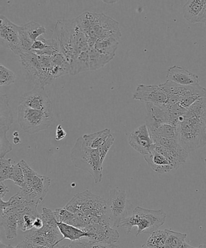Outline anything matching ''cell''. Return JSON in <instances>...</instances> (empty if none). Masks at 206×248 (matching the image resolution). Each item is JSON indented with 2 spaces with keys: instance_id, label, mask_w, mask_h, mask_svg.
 <instances>
[{
  "instance_id": "obj_14",
  "label": "cell",
  "mask_w": 206,
  "mask_h": 248,
  "mask_svg": "<svg viewBox=\"0 0 206 248\" xmlns=\"http://www.w3.org/2000/svg\"><path fill=\"white\" fill-rule=\"evenodd\" d=\"M45 32L44 27L34 21L20 26L19 37L22 53L30 52L33 43Z\"/></svg>"
},
{
  "instance_id": "obj_42",
  "label": "cell",
  "mask_w": 206,
  "mask_h": 248,
  "mask_svg": "<svg viewBox=\"0 0 206 248\" xmlns=\"http://www.w3.org/2000/svg\"><path fill=\"white\" fill-rule=\"evenodd\" d=\"M13 142L15 145H18L21 143L20 138L19 137H14Z\"/></svg>"
},
{
  "instance_id": "obj_26",
  "label": "cell",
  "mask_w": 206,
  "mask_h": 248,
  "mask_svg": "<svg viewBox=\"0 0 206 248\" xmlns=\"http://www.w3.org/2000/svg\"><path fill=\"white\" fill-rule=\"evenodd\" d=\"M52 69H51V75L53 78L64 76L70 74V66L69 63L61 53L52 56Z\"/></svg>"
},
{
  "instance_id": "obj_39",
  "label": "cell",
  "mask_w": 206,
  "mask_h": 248,
  "mask_svg": "<svg viewBox=\"0 0 206 248\" xmlns=\"http://www.w3.org/2000/svg\"><path fill=\"white\" fill-rule=\"evenodd\" d=\"M8 192V188L5 186L3 182H0V198H1V199L3 200V198Z\"/></svg>"
},
{
  "instance_id": "obj_44",
  "label": "cell",
  "mask_w": 206,
  "mask_h": 248,
  "mask_svg": "<svg viewBox=\"0 0 206 248\" xmlns=\"http://www.w3.org/2000/svg\"><path fill=\"white\" fill-rule=\"evenodd\" d=\"M183 248H195L193 247L192 246H191V245L187 244V243L185 242V245H184Z\"/></svg>"
},
{
  "instance_id": "obj_29",
  "label": "cell",
  "mask_w": 206,
  "mask_h": 248,
  "mask_svg": "<svg viewBox=\"0 0 206 248\" xmlns=\"http://www.w3.org/2000/svg\"><path fill=\"white\" fill-rule=\"evenodd\" d=\"M89 70H96L105 66L114 58L102 54L89 48Z\"/></svg>"
},
{
  "instance_id": "obj_40",
  "label": "cell",
  "mask_w": 206,
  "mask_h": 248,
  "mask_svg": "<svg viewBox=\"0 0 206 248\" xmlns=\"http://www.w3.org/2000/svg\"><path fill=\"white\" fill-rule=\"evenodd\" d=\"M43 225L44 223L42 218H41V217H38L36 218L35 223H34V228H35L36 230H40L43 227Z\"/></svg>"
},
{
  "instance_id": "obj_10",
  "label": "cell",
  "mask_w": 206,
  "mask_h": 248,
  "mask_svg": "<svg viewBox=\"0 0 206 248\" xmlns=\"http://www.w3.org/2000/svg\"><path fill=\"white\" fill-rule=\"evenodd\" d=\"M19 57L29 81L35 85V87H44L54 79L50 74L44 70L37 55L30 52L22 53Z\"/></svg>"
},
{
  "instance_id": "obj_20",
  "label": "cell",
  "mask_w": 206,
  "mask_h": 248,
  "mask_svg": "<svg viewBox=\"0 0 206 248\" xmlns=\"http://www.w3.org/2000/svg\"><path fill=\"white\" fill-rule=\"evenodd\" d=\"M206 7V0H190L183 7L184 18L190 23H200Z\"/></svg>"
},
{
  "instance_id": "obj_13",
  "label": "cell",
  "mask_w": 206,
  "mask_h": 248,
  "mask_svg": "<svg viewBox=\"0 0 206 248\" xmlns=\"http://www.w3.org/2000/svg\"><path fill=\"white\" fill-rule=\"evenodd\" d=\"M132 98L147 104L164 106L168 101V96L161 85L141 84L137 87Z\"/></svg>"
},
{
  "instance_id": "obj_7",
  "label": "cell",
  "mask_w": 206,
  "mask_h": 248,
  "mask_svg": "<svg viewBox=\"0 0 206 248\" xmlns=\"http://www.w3.org/2000/svg\"><path fill=\"white\" fill-rule=\"evenodd\" d=\"M19 163L24 172L25 183L18 193L24 201L39 205L49 190L51 180L34 171L25 160H21Z\"/></svg>"
},
{
  "instance_id": "obj_43",
  "label": "cell",
  "mask_w": 206,
  "mask_h": 248,
  "mask_svg": "<svg viewBox=\"0 0 206 248\" xmlns=\"http://www.w3.org/2000/svg\"><path fill=\"white\" fill-rule=\"evenodd\" d=\"M0 248H16V247H13L11 246V245H4L2 244V242H1V246H0Z\"/></svg>"
},
{
  "instance_id": "obj_3",
  "label": "cell",
  "mask_w": 206,
  "mask_h": 248,
  "mask_svg": "<svg viewBox=\"0 0 206 248\" xmlns=\"http://www.w3.org/2000/svg\"><path fill=\"white\" fill-rule=\"evenodd\" d=\"M60 52L69 64L82 53L89 50L88 38L76 18L60 19L55 25Z\"/></svg>"
},
{
  "instance_id": "obj_33",
  "label": "cell",
  "mask_w": 206,
  "mask_h": 248,
  "mask_svg": "<svg viewBox=\"0 0 206 248\" xmlns=\"http://www.w3.org/2000/svg\"><path fill=\"white\" fill-rule=\"evenodd\" d=\"M15 75L3 65H0V86H9L15 82Z\"/></svg>"
},
{
  "instance_id": "obj_5",
  "label": "cell",
  "mask_w": 206,
  "mask_h": 248,
  "mask_svg": "<svg viewBox=\"0 0 206 248\" xmlns=\"http://www.w3.org/2000/svg\"><path fill=\"white\" fill-rule=\"evenodd\" d=\"M166 214L163 210H152L137 206L132 215L124 218L120 227L125 228L127 234L132 228L137 227L136 237L141 234H152L164 225Z\"/></svg>"
},
{
  "instance_id": "obj_25",
  "label": "cell",
  "mask_w": 206,
  "mask_h": 248,
  "mask_svg": "<svg viewBox=\"0 0 206 248\" xmlns=\"http://www.w3.org/2000/svg\"><path fill=\"white\" fill-rule=\"evenodd\" d=\"M58 227L60 232L63 236V240L68 239L72 242L80 240L82 239L90 238V234L88 232L79 229V228L61 222H58Z\"/></svg>"
},
{
  "instance_id": "obj_28",
  "label": "cell",
  "mask_w": 206,
  "mask_h": 248,
  "mask_svg": "<svg viewBox=\"0 0 206 248\" xmlns=\"http://www.w3.org/2000/svg\"><path fill=\"white\" fill-rule=\"evenodd\" d=\"M154 143L161 138L177 139V130L175 126L163 124L153 130L149 131Z\"/></svg>"
},
{
  "instance_id": "obj_24",
  "label": "cell",
  "mask_w": 206,
  "mask_h": 248,
  "mask_svg": "<svg viewBox=\"0 0 206 248\" xmlns=\"http://www.w3.org/2000/svg\"><path fill=\"white\" fill-rule=\"evenodd\" d=\"M112 136L110 129H105L98 132L84 135L82 137L88 147L98 150L105 145Z\"/></svg>"
},
{
  "instance_id": "obj_12",
  "label": "cell",
  "mask_w": 206,
  "mask_h": 248,
  "mask_svg": "<svg viewBox=\"0 0 206 248\" xmlns=\"http://www.w3.org/2000/svg\"><path fill=\"white\" fill-rule=\"evenodd\" d=\"M20 26L12 23L6 16H0V44L2 47L12 51L15 54H22L19 45Z\"/></svg>"
},
{
  "instance_id": "obj_50",
  "label": "cell",
  "mask_w": 206,
  "mask_h": 248,
  "mask_svg": "<svg viewBox=\"0 0 206 248\" xmlns=\"http://www.w3.org/2000/svg\"><path fill=\"white\" fill-rule=\"evenodd\" d=\"M184 245H185V244H184ZM183 247H184V246H183ZM182 248H183V247Z\"/></svg>"
},
{
  "instance_id": "obj_19",
  "label": "cell",
  "mask_w": 206,
  "mask_h": 248,
  "mask_svg": "<svg viewBox=\"0 0 206 248\" xmlns=\"http://www.w3.org/2000/svg\"><path fill=\"white\" fill-rule=\"evenodd\" d=\"M144 159L151 169L159 174L167 173L174 170L170 160L154 150L151 149L149 154L145 155Z\"/></svg>"
},
{
  "instance_id": "obj_15",
  "label": "cell",
  "mask_w": 206,
  "mask_h": 248,
  "mask_svg": "<svg viewBox=\"0 0 206 248\" xmlns=\"http://www.w3.org/2000/svg\"><path fill=\"white\" fill-rule=\"evenodd\" d=\"M146 107L147 116L145 120V124L149 131L163 124H169L176 126L170 111L166 105L158 106L147 103Z\"/></svg>"
},
{
  "instance_id": "obj_18",
  "label": "cell",
  "mask_w": 206,
  "mask_h": 248,
  "mask_svg": "<svg viewBox=\"0 0 206 248\" xmlns=\"http://www.w3.org/2000/svg\"><path fill=\"white\" fill-rule=\"evenodd\" d=\"M167 81L184 86H193L200 85L197 75L189 71L182 67L174 65L167 72Z\"/></svg>"
},
{
  "instance_id": "obj_27",
  "label": "cell",
  "mask_w": 206,
  "mask_h": 248,
  "mask_svg": "<svg viewBox=\"0 0 206 248\" xmlns=\"http://www.w3.org/2000/svg\"><path fill=\"white\" fill-rule=\"evenodd\" d=\"M54 215L58 222H61L79 228L82 230L83 225L81 220L77 215H75L66 208H58L55 210Z\"/></svg>"
},
{
  "instance_id": "obj_4",
  "label": "cell",
  "mask_w": 206,
  "mask_h": 248,
  "mask_svg": "<svg viewBox=\"0 0 206 248\" xmlns=\"http://www.w3.org/2000/svg\"><path fill=\"white\" fill-rule=\"evenodd\" d=\"M76 18L88 36L89 47L99 39L113 35H122L118 22L105 14L86 12Z\"/></svg>"
},
{
  "instance_id": "obj_41",
  "label": "cell",
  "mask_w": 206,
  "mask_h": 248,
  "mask_svg": "<svg viewBox=\"0 0 206 248\" xmlns=\"http://www.w3.org/2000/svg\"><path fill=\"white\" fill-rule=\"evenodd\" d=\"M200 23H206V7L203 15L202 19H201Z\"/></svg>"
},
{
  "instance_id": "obj_23",
  "label": "cell",
  "mask_w": 206,
  "mask_h": 248,
  "mask_svg": "<svg viewBox=\"0 0 206 248\" xmlns=\"http://www.w3.org/2000/svg\"><path fill=\"white\" fill-rule=\"evenodd\" d=\"M154 143H157L171 150L176 155L181 164L186 162L189 153L180 145L177 139L161 138L156 140Z\"/></svg>"
},
{
  "instance_id": "obj_49",
  "label": "cell",
  "mask_w": 206,
  "mask_h": 248,
  "mask_svg": "<svg viewBox=\"0 0 206 248\" xmlns=\"http://www.w3.org/2000/svg\"><path fill=\"white\" fill-rule=\"evenodd\" d=\"M205 24H206V23Z\"/></svg>"
},
{
  "instance_id": "obj_32",
  "label": "cell",
  "mask_w": 206,
  "mask_h": 248,
  "mask_svg": "<svg viewBox=\"0 0 206 248\" xmlns=\"http://www.w3.org/2000/svg\"><path fill=\"white\" fill-rule=\"evenodd\" d=\"M151 149L154 150L156 151V152L161 153V154L163 155L164 157H166L167 159L170 160L171 162L173 165L174 170H177L181 164V163L179 162V160H178L177 157H176V155H174L171 150H169L168 148L163 147V146L157 144V143H154V144L152 145Z\"/></svg>"
},
{
  "instance_id": "obj_1",
  "label": "cell",
  "mask_w": 206,
  "mask_h": 248,
  "mask_svg": "<svg viewBox=\"0 0 206 248\" xmlns=\"http://www.w3.org/2000/svg\"><path fill=\"white\" fill-rule=\"evenodd\" d=\"M177 140L190 153L206 145V94L178 119Z\"/></svg>"
},
{
  "instance_id": "obj_45",
  "label": "cell",
  "mask_w": 206,
  "mask_h": 248,
  "mask_svg": "<svg viewBox=\"0 0 206 248\" xmlns=\"http://www.w3.org/2000/svg\"><path fill=\"white\" fill-rule=\"evenodd\" d=\"M14 137H19V133L18 131H15L13 133Z\"/></svg>"
},
{
  "instance_id": "obj_8",
  "label": "cell",
  "mask_w": 206,
  "mask_h": 248,
  "mask_svg": "<svg viewBox=\"0 0 206 248\" xmlns=\"http://www.w3.org/2000/svg\"><path fill=\"white\" fill-rule=\"evenodd\" d=\"M53 115L33 110L19 104L18 122L22 130L26 133H37L49 128L53 122Z\"/></svg>"
},
{
  "instance_id": "obj_31",
  "label": "cell",
  "mask_w": 206,
  "mask_h": 248,
  "mask_svg": "<svg viewBox=\"0 0 206 248\" xmlns=\"http://www.w3.org/2000/svg\"><path fill=\"white\" fill-rule=\"evenodd\" d=\"M166 240V230H157L147 240V248H164Z\"/></svg>"
},
{
  "instance_id": "obj_11",
  "label": "cell",
  "mask_w": 206,
  "mask_h": 248,
  "mask_svg": "<svg viewBox=\"0 0 206 248\" xmlns=\"http://www.w3.org/2000/svg\"><path fill=\"white\" fill-rule=\"evenodd\" d=\"M19 104L53 115V104L44 87H34L21 97Z\"/></svg>"
},
{
  "instance_id": "obj_6",
  "label": "cell",
  "mask_w": 206,
  "mask_h": 248,
  "mask_svg": "<svg viewBox=\"0 0 206 248\" xmlns=\"http://www.w3.org/2000/svg\"><path fill=\"white\" fill-rule=\"evenodd\" d=\"M71 159L75 167L89 172L96 184L100 183L103 179V162L98 150L88 147L82 136L77 139L72 149Z\"/></svg>"
},
{
  "instance_id": "obj_48",
  "label": "cell",
  "mask_w": 206,
  "mask_h": 248,
  "mask_svg": "<svg viewBox=\"0 0 206 248\" xmlns=\"http://www.w3.org/2000/svg\"><path fill=\"white\" fill-rule=\"evenodd\" d=\"M205 163L206 164V158H205Z\"/></svg>"
},
{
  "instance_id": "obj_30",
  "label": "cell",
  "mask_w": 206,
  "mask_h": 248,
  "mask_svg": "<svg viewBox=\"0 0 206 248\" xmlns=\"http://www.w3.org/2000/svg\"><path fill=\"white\" fill-rule=\"evenodd\" d=\"M166 240L164 248H182L185 244L187 234L165 230Z\"/></svg>"
},
{
  "instance_id": "obj_47",
  "label": "cell",
  "mask_w": 206,
  "mask_h": 248,
  "mask_svg": "<svg viewBox=\"0 0 206 248\" xmlns=\"http://www.w3.org/2000/svg\"><path fill=\"white\" fill-rule=\"evenodd\" d=\"M198 248H206V245H200Z\"/></svg>"
},
{
  "instance_id": "obj_9",
  "label": "cell",
  "mask_w": 206,
  "mask_h": 248,
  "mask_svg": "<svg viewBox=\"0 0 206 248\" xmlns=\"http://www.w3.org/2000/svg\"><path fill=\"white\" fill-rule=\"evenodd\" d=\"M106 203L111 227L117 229L120 228L122 221L129 217L128 216L132 208V205L128 200L126 192L118 188L110 191Z\"/></svg>"
},
{
  "instance_id": "obj_21",
  "label": "cell",
  "mask_w": 206,
  "mask_h": 248,
  "mask_svg": "<svg viewBox=\"0 0 206 248\" xmlns=\"http://www.w3.org/2000/svg\"><path fill=\"white\" fill-rule=\"evenodd\" d=\"M0 134L6 135L14 123L11 108L9 105V98L6 94H1L0 96Z\"/></svg>"
},
{
  "instance_id": "obj_37",
  "label": "cell",
  "mask_w": 206,
  "mask_h": 248,
  "mask_svg": "<svg viewBox=\"0 0 206 248\" xmlns=\"http://www.w3.org/2000/svg\"><path fill=\"white\" fill-rule=\"evenodd\" d=\"M89 248H120L115 244H105V243H95L88 242Z\"/></svg>"
},
{
  "instance_id": "obj_36",
  "label": "cell",
  "mask_w": 206,
  "mask_h": 248,
  "mask_svg": "<svg viewBox=\"0 0 206 248\" xmlns=\"http://www.w3.org/2000/svg\"><path fill=\"white\" fill-rule=\"evenodd\" d=\"M0 158H4L12 149V146L7 140L6 135L0 134Z\"/></svg>"
},
{
  "instance_id": "obj_34",
  "label": "cell",
  "mask_w": 206,
  "mask_h": 248,
  "mask_svg": "<svg viewBox=\"0 0 206 248\" xmlns=\"http://www.w3.org/2000/svg\"><path fill=\"white\" fill-rule=\"evenodd\" d=\"M10 180H12L14 182V184L18 186L20 188H23L24 186V183H25L24 174L19 163L13 165V167H12Z\"/></svg>"
},
{
  "instance_id": "obj_22",
  "label": "cell",
  "mask_w": 206,
  "mask_h": 248,
  "mask_svg": "<svg viewBox=\"0 0 206 248\" xmlns=\"http://www.w3.org/2000/svg\"><path fill=\"white\" fill-rule=\"evenodd\" d=\"M1 225L4 228L7 239L12 240L16 237L18 228L16 214L8 211H1Z\"/></svg>"
},
{
  "instance_id": "obj_46",
  "label": "cell",
  "mask_w": 206,
  "mask_h": 248,
  "mask_svg": "<svg viewBox=\"0 0 206 248\" xmlns=\"http://www.w3.org/2000/svg\"><path fill=\"white\" fill-rule=\"evenodd\" d=\"M58 248H72V247L70 246H68V245H63V246L60 247Z\"/></svg>"
},
{
  "instance_id": "obj_16",
  "label": "cell",
  "mask_w": 206,
  "mask_h": 248,
  "mask_svg": "<svg viewBox=\"0 0 206 248\" xmlns=\"http://www.w3.org/2000/svg\"><path fill=\"white\" fill-rule=\"evenodd\" d=\"M128 143L131 147L144 156L149 154L154 143L146 124L140 125L130 134Z\"/></svg>"
},
{
  "instance_id": "obj_17",
  "label": "cell",
  "mask_w": 206,
  "mask_h": 248,
  "mask_svg": "<svg viewBox=\"0 0 206 248\" xmlns=\"http://www.w3.org/2000/svg\"><path fill=\"white\" fill-rule=\"evenodd\" d=\"M90 234L89 241L95 243L115 244L119 239V234L115 228L108 224L92 226L83 230Z\"/></svg>"
},
{
  "instance_id": "obj_2",
  "label": "cell",
  "mask_w": 206,
  "mask_h": 248,
  "mask_svg": "<svg viewBox=\"0 0 206 248\" xmlns=\"http://www.w3.org/2000/svg\"><path fill=\"white\" fill-rule=\"evenodd\" d=\"M65 208L78 216L83 225L82 230L97 225L111 226L106 201L88 190L77 194Z\"/></svg>"
},
{
  "instance_id": "obj_38",
  "label": "cell",
  "mask_w": 206,
  "mask_h": 248,
  "mask_svg": "<svg viewBox=\"0 0 206 248\" xmlns=\"http://www.w3.org/2000/svg\"><path fill=\"white\" fill-rule=\"evenodd\" d=\"M67 136L66 131L62 127L61 125H58L56 130L55 140L57 141H60Z\"/></svg>"
},
{
  "instance_id": "obj_35",
  "label": "cell",
  "mask_w": 206,
  "mask_h": 248,
  "mask_svg": "<svg viewBox=\"0 0 206 248\" xmlns=\"http://www.w3.org/2000/svg\"><path fill=\"white\" fill-rule=\"evenodd\" d=\"M11 159L0 158V182H3L10 179L12 167Z\"/></svg>"
}]
</instances>
